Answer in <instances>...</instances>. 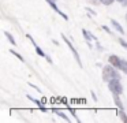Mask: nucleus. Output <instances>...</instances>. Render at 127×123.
Wrapping results in <instances>:
<instances>
[{"label":"nucleus","mask_w":127,"mask_h":123,"mask_svg":"<svg viewBox=\"0 0 127 123\" xmlns=\"http://www.w3.org/2000/svg\"><path fill=\"white\" fill-rule=\"evenodd\" d=\"M113 78H120L119 73L116 71V67H113L112 64L105 66V67L102 68V79H104L105 82H109L111 79H113Z\"/></svg>","instance_id":"1"},{"label":"nucleus","mask_w":127,"mask_h":123,"mask_svg":"<svg viewBox=\"0 0 127 123\" xmlns=\"http://www.w3.org/2000/svg\"><path fill=\"white\" fill-rule=\"evenodd\" d=\"M108 87H109V90H111L112 94L120 96L122 93H123V86H122V83H120V78L111 79V81L108 82Z\"/></svg>","instance_id":"2"},{"label":"nucleus","mask_w":127,"mask_h":123,"mask_svg":"<svg viewBox=\"0 0 127 123\" xmlns=\"http://www.w3.org/2000/svg\"><path fill=\"white\" fill-rule=\"evenodd\" d=\"M62 38H63V41L64 42L67 44V45H68V48L71 49V52H72V55H74V57H75V60H77V63L78 64L81 66V67H82V62H81V59H79V55H78V52H77V49L74 48V46H72V44H71V41L68 40V38L66 37V36L64 34H62Z\"/></svg>","instance_id":"3"},{"label":"nucleus","mask_w":127,"mask_h":123,"mask_svg":"<svg viewBox=\"0 0 127 123\" xmlns=\"http://www.w3.org/2000/svg\"><path fill=\"white\" fill-rule=\"evenodd\" d=\"M26 97H28V98H29V100H30V101H33L34 104H37V107H38V108L41 109L42 112H47V108H45V107L42 105V103H41V101H40V100H37V98H34L33 96H30V94H28V96H26Z\"/></svg>","instance_id":"4"},{"label":"nucleus","mask_w":127,"mask_h":123,"mask_svg":"<svg viewBox=\"0 0 127 123\" xmlns=\"http://www.w3.org/2000/svg\"><path fill=\"white\" fill-rule=\"evenodd\" d=\"M82 34H83V37L86 38V41H88V44L90 45V41H93V40H97L96 37H94L93 34H92L89 30H86V29H82Z\"/></svg>","instance_id":"5"},{"label":"nucleus","mask_w":127,"mask_h":123,"mask_svg":"<svg viewBox=\"0 0 127 123\" xmlns=\"http://www.w3.org/2000/svg\"><path fill=\"white\" fill-rule=\"evenodd\" d=\"M108 60H109V64H112L113 67L118 68L119 67V62H120V57L116 56V55H111L109 57H108Z\"/></svg>","instance_id":"6"},{"label":"nucleus","mask_w":127,"mask_h":123,"mask_svg":"<svg viewBox=\"0 0 127 123\" xmlns=\"http://www.w3.org/2000/svg\"><path fill=\"white\" fill-rule=\"evenodd\" d=\"M111 23H112V26H113V27H115V30H116V32H119L120 34H124V30H123V27L120 26V23H119L118 21H115V19H112V21H111Z\"/></svg>","instance_id":"7"},{"label":"nucleus","mask_w":127,"mask_h":123,"mask_svg":"<svg viewBox=\"0 0 127 123\" xmlns=\"http://www.w3.org/2000/svg\"><path fill=\"white\" fill-rule=\"evenodd\" d=\"M118 70H120V71H123V73H126V74H127V60L120 59V62H119V67H118Z\"/></svg>","instance_id":"8"},{"label":"nucleus","mask_w":127,"mask_h":123,"mask_svg":"<svg viewBox=\"0 0 127 123\" xmlns=\"http://www.w3.org/2000/svg\"><path fill=\"white\" fill-rule=\"evenodd\" d=\"M52 111H53V114H56V115H59V116H60L62 118V119H64V120H66V122H68V116H67V115L66 114H64V112H62L60 111V109H58V108H53L52 109Z\"/></svg>","instance_id":"9"},{"label":"nucleus","mask_w":127,"mask_h":123,"mask_svg":"<svg viewBox=\"0 0 127 123\" xmlns=\"http://www.w3.org/2000/svg\"><path fill=\"white\" fill-rule=\"evenodd\" d=\"M34 48H36V52H37V55H38V56H41V57H45V59H47V56H48V55L45 53V52L42 51V49L40 48L38 45H37V44H36V45H34Z\"/></svg>","instance_id":"10"},{"label":"nucleus","mask_w":127,"mask_h":123,"mask_svg":"<svg viewBox=\"0 0 127 123\" xmlns=\"http://www.w3.org/2000/svg\"><path fill=\"white\" fill-rule=\"evenodd\" d=\"M113 101H115L116 107H118L119 109H123V104H122L120 100H119V96L118 94H113Z\"/></svg>","instance_id":"11"},{"label":"nucleus","mask_w":127,"mask_h":123,"mask_svg":"<svg viewBox=\"0 0 127 123\" xmlns=\"http://www.w3.org/2000/svg\"><path fill=\"white\" fill-rule=\"evenodd\" d=\"M4 34H6V37L8 38V41H10V42H11V45H17V41L14 40V37H12V36L8 32H6V33H4Z\"/></svg>","instance_id":"12"},{"label":"nucleus","mask_w":127,"mask_h":123,"mask_svg":"<svg viewBox=\"0 0 127 123\" xmlns=\"http://www.w3.org/2000/svg\"><path fill=\"white\" fill-rule=\"evenodd\" d=\"M118 115H119V118H120L123 122L127 123V116H126V114L123 112V109H119V111H118Z\"/></svg>","instance_id":"13"},{"label":"nucleus","mask_w":127,"mask_h":123,"mask_svg":"<svg viewBox=\"0 0 127 123\" xmlns=\"http://www.w3.org/2000/svg\"><path fill=\"white\" fill-rule=\"evenodd\" d=\"M11 53H12V55H15V56H17V57H18V59H19V60H22V62H25V59H23V57H22V55H19V53H18L17 51H14V49H11Z\"/></svg>","instance_id":"14"},{"label":"nucleus","mask_w":127,"mask_h":123,"mask_svg":"<svg viewBox=\"0 0 127 123\" xmlns=\"http://www.w3.org/2000/svg\"><path fill=\"white\" fill-rule=\"evenodd\" d=\"M100 1H101L102 4H105V5H109V4H112L115 0H100Z\"/></svg>","instance_id":"15"},{"label":"nucleus","mask_w":127,"mask_h":123,"mask_svg":"<svg viewBox=\"0 0 127 123\" xmlns=\"http://www.w3.org/2000/svg\"><path fill=\"white\" fill-rule=\"evenodd\" d=\"M119 42H120V45L123 46V48H126V49H127V42L123 40V38H119Z\"/></svg>","instance_id":"16"},{"label":"nucleus","mask_w":127,"mask_h":123,"mask_svg":"<svg viewBox=\"0 0 127 123\" xmlns=\"http://www.w3.org/2000/svg\"><path fill=\"white\" fill-rule=\"evenodd\" d=\"M101 27H102V30H105L107 33H109V34H111V29L108 26H101Z\"/></svg>","instance_id":"17"},{"label":"nucleus","mask_w":127,"mask_h":123,"mask_svg":"<svg viewBox=\"0 0 127 123\" xmlns=\"http://www.w3.org/2000/svg\"><path fill=\"white\" fill-rule=\"evenodd\" d=\"M119 3H120L122 5H127V0H118Z\"/></svg>","instance_id":"18"},{"label":"nucleus","mask_w":127,"mask_h":123,"mask_svg":"<svg viewBox=\"0 0 127 123\" xmlns=\"http://www.w3.org/2000/svg\"><path fill=\"white\" fill-rule=\"evenodd\" d=\"M92 93V97H93V100L94 101H97V96H96V93H94V92H90Z\"/></svg>","instance_id":"19"},{"label":"nucleus","mask_w":127,"mask_h":123,"mask_svg":"<svg viewBox=\"0 0 127 123\" xmlns=\"http://www.w3.org/2000/svg\"><path fill=\"white\" fill-rule=\"evenodd\" d=\"M29 85H30V86H32V87H33V89H36V90H37V92H40V89H38V87H37V86H36V85H33V83H29Z\"/></svg>","instance_id":"20"},{"label":"nucleus","mask_w":127,"mask_h":123,"mask_svg":"<svg viewBox=\"0 0 127 123\" xmlns=\"http://www.w3.org/2000/svg\"><path fill=\"white\" fill-rule=\"evenodd\" d=\"M86 10H88V12H90V14H93V15H96V12H94L92 8H86Z\"/></svg>","instance_id":"21"},{"label":"nucleus","mask_w":127,"mask_h":123,"mask_svg":"<svg viewBox=\"0 0 127 123\" xmlns=\"http://www.w3.org/2000/svg\"><path fill=\"white\" fill-rule=\"evenodd\" d=\"M48 3H52V1H56V0H47Z\"/></svg>","instance_id":"22"},{"label":"nucleus","mask_w":127,"mask_h":123,"mask_svg":"<svg viewBox=\"0 0 127 123\" xmlns=\"http://www.w3.org/2000/svg\"><path fill=\"white\" fill-rule=\"evenodd\" d=\"M126 19H127V14H126Z\"/></svg>","instance_id":"23"}]
</instances>
